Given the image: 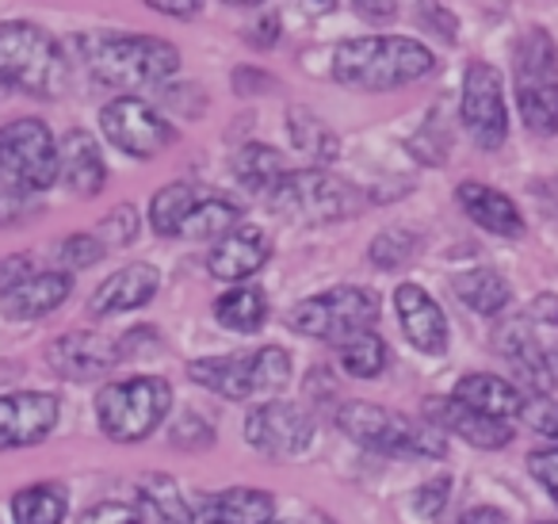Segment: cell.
Here are the masks:
<instances>
[{
	"label": "cell",
	"mask_w": 558,
	"mask_h": 524,
	"mask_svg": "<svg viewBox=\"0 0 558 524\" xmlns=\"http://www.w3.org/2000/svg\"><path fill=\"white\" fill-rule=\"evenodd\" d=\"M47 360L65 379H96V376H108L119 364V345H111L100 333L73 330L47 348Z\"/></svg>",
	"instance_id": "obj_15"
},
{
	"label": "cell",
	"mask_w": 558,
	"mask_h": 524,
	"mask_svg": "<svg viewBox=\"0 0 558 524\" xmlns=\"http://www.w3.org/2000/svg\"><path fill=\"white\" fill-rule=\"evenodd\" d=\"M417 234L410 230H383L379 238L372 241V261L379 264V269H398V264L413 261V253H417Z\"/></svg>",
	"instance_id": "obj_35"
},
{
	"label": "cell",
	"mask_w": 558,
	"mask_h": 524,
	"mask_svg": "<svg viewBox=\"0 0 558 524\" xmlns=\"http://www.w3.org/2000/svg\"><path fill=\"white\" fill-rule=\"evenodd\" d=\"M58 398L47 391H16L0 394V448L39 444L58 425Z\"/></svg>",
	"instance_id": "obj_14"
},
{
	"label": "cell",
	"mask_w": 558,
	"mask_h": 524,
	"mask_svg": "<svg viewBox=\"0 0 558 524\" xmlns=\"http://www.w3.org/2000/svg\"><path fill=\"white\" fill-rule=\"evenodd\" d=\"M276 498L268 490L233 486L222 493H199L192 501V524H271Z\"/></svg>",
	"instance_id": "obj_16"
},
{
	"label": "cell",
	"mask_w": 558,
	"mask_h": 524,
	"mask_svg": "<svg viewBox=\"0 0 558 524\" xmlns=\"http://www.w3.org/2000/svg\"><path fill=\"white\" fill-rule=\"evenodd\" d=\"M451 398L459 402V406L474 409V414L482 417H494V421H509V417L524 414L527 398L517 391L512 383H505V379L497 376H466L456 383V394Z\"/></svg>",
	"instance_id": "obj_22"
},
{
	"label": "cell",
	"mask_w": 558,
	"mask_h": 524,
	"mask_svg": "<svg viewBox=\"0 0 558 524\" xmlns=\"http://www.w3.org/2000/svg\"><path fill=\"white\" fill-rule=\"evenodd\" d=\"M245 437L264 455H295L311 444L314 421L295 402H264L245 417Z\"/></svg>",
	"instance_id": "obj_13"
},
{
	"label": "cell",
	"mask_w": 558,
	"mask_h": 524,
	"mask_svg": "<svg viewBox=\"0 0 558 524\" xmlns=\"http://www.w3.org/2000/svg\"><path fill=\"white\" fill-rule=\"evenodd\" d=\"M134 238H138V211H134L131 203H119V207L104 218L100 246L104 249H108V246H131Z\"/></svg>",
	"instance_id": "obj_36"
},
{
	"label": "cell",
	"mask_w": 558,
	"mask_h": 524,
	"mask_svg": "<svg viewBox=\"0 0 558 524\" xmlns=\"http://www.w3.org/2000/svg\"><path fill=\"white\" fill-rule=\"evenodd\" d=\"M463 123L482 150H497L509 134L501 73L489 62H471L463 78Z\"/></svg>",
	"instance_id": "obj_12"
},
{
	"label": "cell",
	"mask_w": 558,
	"mask_h": 524,
	"mask_svg": "<svg viewBox=\"0 0 558 524\" xmlns=\"http://www.w3.org/2000/svg\"><path fill=\"white\" fill-rule=\"evenodd\" d=\"M459 524H509V521H505L501 509L478 505V509H466V513L459 516Z\"/></svg>",
	"instance_id": "obj_44"
},
{
	"label": "cell",
	"mask_w": 558,
	"mask_h": 524,
	"mask_svg": "<svg viewBox=\"0 0 558 524\" xmlns=\"http://www.w3.org/2000/svg\"><path fill=\"white\" fill-rule=\"evenodd\" d=\"M271 257V241L264 230H256V226H233L226 238H218V246L210 249L207 257V269L215 279H226V284H233V279H248L256 269H264Z\"/></svg>",
	"instance_id": "obj_17"
},
{
	"label": "cell",
	"mask_w": 558,
	"mask_h": 524,
	"mask_svg": "<svg viewBox=\"0 0 558 524\" xmlns=\"http://www.w3.org/2000/svg\"><path fill=\"white\" fill-rule=\"evenodd\" d=\"M425 414L436 421V429L456 432L466 444L474 448H505L512 440L509 421H494V417H482L474 409L459 406L456 398H425Z\"/></svg>",
	"instance_id": "obj_20"
},
{
	"label": "cell",
	"mask_w": 558,
	"mask_h": 524,
	"mask_svg": "<svg viewBox=\"0 0 558 524\" xmlns=\"http://www.w3.org/2000/svg\"><path fill=\"white\" fill-rule=\"evenodd\" d=\"M337 425L356 444L387 455H428V460H440L448 452V440L440 437V429L410 421L405 414L383 409L375 402H344L341 414H337Z\"/></svg>",
	"instance_id": "obj_4"
},
{
	"label": "cell",
	"mask_w": 558,
	"mask_h": 524,
	"mask_svg": "<svg viewBox=\"0 0 558 524\" xmlns=\"http://www.w3.org/2000/svg\"><path fill=\"white\" fill-rule=\"evenodd\" d=\"M497 341H501V348L509 353V360L524 371L527 383H532L535 391H547V386H550V368H547V360H543L539 348H535L532 333L524 330V322H512Z\"/></svg>",
	"instance_id": "obj_33"
},
{
	"label": "cell",
	"mask_w": 558,
	"mask_h": 524,
	"mask_svg": "<svg viewBox=\"0 0 558 524\" xmlns=\"http://www.w3.org/2000/svg\"><path fill=\"white\" fill-rule=\"evenodd\" d=\"M543 524H558V521H543Z\"/></svg>",
	"instance_id": "obj_47"
},
{
	"label": "cell",
	"mask_w": 558,
	"mask_h": 524,
	"mask_svg": "<svg viewBox=\"0 0 558 524\" xmlns=\"http://www.w3.org/2000/svg\"><path fill=\"white\" fill-rule=\"evenodd\" d=\"M0 81L27 96L50 100L70 88V66L54 35L27 20H9L0 24Z\"/></svg>",
	"instance_id": "obj_3"
},
{
	"label": "cell",
	"mask_w": 558,
	"mask_h": 524,
	"mask_svg": "<svg viewBox=\"0 0 558 524\" xmlns=\"http://www.w3.org/2000/svg\"><path fill=\"white\" fill-rule=\"evenodd\" d=\"M142 501L161 516L165 524H192V498H184L177 478L169 475H142L138 478Z\"/></svg>",
	"instance_id": "obj_31"
},
{
	"label": "cell",
	"mask_w": 558,
	"mask_h": 524,
	"mask_svg": "<svg viewBox=\"0 0 558 524\" xmlns=\"http://www.w3.org/2000/svg\"><path fill=\"white\" fill-rule=\"evenodd\" d=\"M517 104L532 131H558V50L543 27L527 32L517 47Z\"/></svg>",
	"instance_id": "obj_8"
},
{
	"label": "cell",
	"mask_w": 558,
	"mask_h": 524,
	"mask_svg": "<svg viewBox=\"0 0 558 524\" xmlns=\"http://www.w3.org/2000/svg\"><path fill=\"white\" fill-rule=\"evenodd\" d=\"M398 314H402V333L410 337V345H417L421 353L440 356L448 348V318L433 302V295L417 284H402L395 295Z\"/></svg>",
	"instance_id": "obj_18"
},
{
	"label": "cell",
	"mask_w": 558,
	"mask_h": 524,
	"mask_svg": "<svg viewBox=\"0 0 558 524\" xmlns=\"http://www.w3.org/2000/svg\"><path fill=\"white\" fill-rule=\"evenodd\" d=\"M238 223V207L230 200H218V195H199L195 207L187 211L184 226H180V238L207 241V238H226Z\"/></svg>",
	"instance_id": "obj_27"
},
{
	"label": "cell",
	"mask_w": 558,
	"mask_h": 524,
	"mask_svg": "<svg viewBox=\"0 0 558 524\" xmlns=\"http://www.w3.org/2000/svg\"><path fill=\"white\" fill-rule=\"evenodd\" d=\"M215 314L226 330L233 333H256L268 322V299L260 287H233L215 302Z\"/></svg>",
	"instance_id": "obj_26"
},
{
	"label": "cell",
	"mask_w": 558,
	"mask_h": 524,
	"mask_svg": "<svg viewBox=\"0 0 558 524\" xmlns=\"http://www.w3.org/2000/svg\"><path fill=\"white\" fill-rule=\"evenodd\" d=\"M456 295L459 302H466L478 314H501L509 307V284L497 276L494 269H474L466 276L456 279Z\"/></svg>",
	"instance_id": "obj_29"
},
{
	"label": "cell",
	"mask_w": 558,
	"mask_h": 524,
	"mask_svg": "<svg viewBox=\"0 0 558 524\" xmlns=\"http://www.w3.org/2000/svg\"><path fill=\"white\" fill-rule=\"evenodd\" d=\"M172 406V386L165 379L138 376L123 379V383H108L96 394V417H100V429L108 432L119 444H134V440H146L157 425L165 421Z\"/></svg>",
	"instance_id": "obj_5"
},
{
	"label": "cell",
	"mask_w": 558,
	"mask_h": 524,
	"mask_svg": "<svg viewBox=\"0 0 558 524\" xmlns=\"http://www.w3.org/2000/svg\"><path fill=\"white\" fill-rule=\"evenodd\" d=\"M100 257H104V246H100V238H93V234H73V238L62 241V264L73 272L93 269Z\"/></svg>",
	"instance_id": "obj_37"
},
{
	"label": "cell",
	"mask_w": 558,
	"mask_h": 524,
	"mask_svg": "<svg viewBox=\"0 0 558 524\" xmlns=\"http://www.w3.org/2000/svg\"><path fill=\"white\" fill-rule=\"evenodd\" d=\"M291 330L306 333V337L329 341V345H344V341L372 333V325L379 322V295L367 287H333L326 295L303 299L288 314Z\"/></svg>",
	"instance_id": "obj_7"
},
{
	"label": "cell",
	"mask_w": 558,
	"mask_h": 524,
	"mask_svg": "<svg viewBox=\"0 0 558 524\" xmlns=\"http://www.w3.org/2000/svg\"><path fill=\"white\" fill-rule=\"evenodd\" d=\"M195 200H199V188H192V184L161 188V192L154 195V203H149V223H154V230L161 234V238H180V226H184L187 211L195 207Z\"/></svg>",
	"instance_id": "obj_32"
},
{
	"label": "cell",
	"mask_w": 558,
	"mask_h": 524,
	"mask_svg": "<svg viewBox=\"0 0 558 524\" xmlns=\"http://www.w3.org/2000/svg\"><path fill=\"white\" fill-rule=\"evenodd\" d=\"M268 203L276 215L295 223H333L360 211L356 188L326 169H288V177L268 192Z\"/></svg>",
	"instance_id": "obj_9"
},
{
	"label": "cell",
	"mask_w": 558,
	"mask_h": 524,
	"mask_svg": "<svg viewBox=\"0 0 558 524\" xmlns=\"http://www.w3.org/2000/svg\"><path fill=\"white\" fill-rule=\"evenodd\" d=\"M524 417H527V425L539 432V437L558 440V406H555V402H527Z\"/></svg>",
	"instance_id": "obj_41"
},
{
	"label": "cell",
	"mask_w": 558,
	"mask_h": 524,
	"mask_svg": "<svg viewBox=\"0 0 558 524\" xmlns=\"http://www.w3.org/2000/svg\"><path fill=\"white\" fill-rule=\"evenodd\" d=\"M288 131H291V142H295V150H303L311 162L326 165L337 157V134L329 131L326 123H322L314 111L306 108H291L288 111Z\"/></svg>",
	"instance_id": "obj_30"
},
{
	"label": "cell",
	"mask_w": 558,
	"mask_h": 524,
	"mask_svg": "<svg viewBox=\"0 0 558 524\" xmlns=\"http://www.w3.org/2000/svg\"><path fill=\"white\" fill-rule=\"evenodd\" d=\"M0 172L24 192H47L58 180V142L43 119H12L0 127Z\"/></svg>",
	"instance_id": "obj_10"
},
{
	"label": "cell",
	"mask_w": 558,
	"mask_h": 524,
	"mask_svg": "<svg viewBox=\"0 0 558 524\" xmlns=\"http://www.w3.org/2000/svg\"><path fill=\"white\" fill-rule=\"evenodd\" d=\"M149 9L161 12V16H180V20H192L195 12H199V4L195 0H184V4H165V0H149Z\"/></svg>",
	"instance_id": "obj_45"
},
{
	"label": "cell",
	"mask_w": 558,
	"mask_h": 524,
	"mask_svg": "<svg viewBox=\"0 0 558 524\" xmlns=\"http://www.w3.org/2000/svg\"><path fill=\"white\" fill-rule=\"evenodd\" d=\"M448 490H451L448 478H433V483L421 486V490L413 493V505H417L425 516H436L444 509V501H448Z\"/></svg>",
	"instance_id": "obj_42"
},
{
	"label": "cell",
	"mask_w": 558,
	"mask_h": 524,
	"mask_svg": "<svg viewBox=\"0 0 558 524\" xmlns=\"http://www.w3.org/2000/svg\"><path fill=\"white\" fill-rule=\"evenodd\" d=\"M100 127L108 134V142L116 150H123L126 157H138V162H149V157L165 154V150L177 142V131L165 116H157L146 100H134V96H119L108 108L100 111Z\"/></svg>",
	"instance_id": "obj_11"
},
{
	"label": "cell",
	"mask_w": 558,
	"mask_h": 524,
	"mask_svg": "<svg viewBox=\"0 0 558 524\" xmlns=\"http://www.w3.org/2000/svg\"><path fill=\"white\" fill-rule=\"evenodd\" d=\"M58 172L65 177V184L77 195H96L108 180V169H104L100 146L88 131L73 127V131L62 134L58 142Z\"/></svg>",
	"instance_id": "obj_21"
},
{
	"label": "cell",
	"mask_w": 558,
	"mask_h": 524,
	"mask_svg": "<svg viewBox=\"0 0 558 524\" xmlns=\"http://www.w3.org/2000/svg\"><path fill=\"white\" fill-rule=\"evenodd\" d=\"M436 66L433 50L421 47L417 39L402 35H372V39H349L333 55V78L352 88H398L410 81L428 78Z\"/></svg>",
	"instance_id": "obj_1"
},
{
	"label": "cell",
	"mask_w": 558,
	"mask_h": 524,
	"mask_svg": "<svg viewBox=\"0 0 558 524\" xmlns=\"http://www.w3.org/2000/svg\"><path fill=\"white\" fill-rule=\"evenodd\" d=\"M70 291H73L70 272H35L32 279H24L16 291H9L0 302H4V314L24 322V318H43L50 310H58L70 299Z\"/></svg>",
	"instance_id": "obj_23"
},
{
	"label": "cell",
	"mask_w": 558,
	"mask_h": 524,
	"mask_svg": "<svg viewBox=\"0 0 558 524\" xmlns=\"http://www.w3.org/2000/svg\"><path fill=\"white\" fill-rule=\"evenodd\" d=\"M157 284H161V276H157L154 264H142V261L126 264V269H119L116 276H108L96 287L93 299H88V314L108 318V314H126V310L146 307L157 295Z\"/></svg>",
	"instance_id": "obj_19"
},
{
	"label": "cell",
	"mask_w": 558,
	"mask_h": 524,
	"mask_svg": "<svg viewBox=\"0 0 558 524\" xmlns=\"http://www.w3.org/2000/svg\"><path fill=\"white\" fill-rule=\"evenodd\" d=\"M77 524H142V513L131 501H100Z\"/></svg>",
	"instance_id": "obj_38"
},
{
	"label": "cell",
	"mask_w": 558,
	"mask_h": 524,
	"mask_svg": "<svg viewBox=\"0 0 558 524\" xmlns=\"http://www.w3.org/2000/svg\"><path fill=\"white\" fill-rule=\"evenodd\" d=\"M65 490L54 483H35L12 498V521L16 524H62L65 521Z\"/></svg>",
	"instance_id": "obj_25"
},
{
	"label": "cell",
	"mask_w": 558,
	"mask_h": 524,
	"mask_svg": "<svg viewBox=\"0 0 558 524\" xmlns=\"http://www.w3.org/2000/svg\"><path fill=\"white\" fill-rule=\"evenodd\" d=\"M459 203L463 211L489 234H505V238H517L524 234V218H520L517 203L509 195L494 192L489 184H478V180H463L459 184Z\"/></svg>",
	"instance_id": "obj_24"
},
{
	"label": "cell",
	"mask_w": 558,
	"mask_h": 524,
	"mask_svg": "<svg viewBox=\"0 0 558 524\" xmlns=\"http://www.w3.org/2000/svg\"><path fill=\"white\" fill-rule=\"evenodd\" d=\"M81 58L88 73L111 88L161 85L180 70V50L154 35H85Z\"/></svg>",
	"instance_id": "obj_2"
},
{
	"label": "cell",
	"mask_w": 558,
	"mask_h": 524,
	"mask_svg": "<svg viewBox=\"0 0 558 524\" xmlns=\"http://www.w3.org/2000/svg\"><path fill=\"white\" fill-rule=\"evenodd\" d=\"M233 172L238 180L248 188V192H264L268 195L279 180L288 177V165H283V154L271 146H245L233 162Z\"/></svg>",
	"instance_id": "obj_28"
},
{
	"label": "cell",
	"mask_w": 558,
	"mask_h": 524,
	"mask_svg": "<svg viewBox=\"0 0 558 524\" xmlns=\"http://www.w3.org/2000/svg\"><path fill=\"white\" fill-rule=\"evenodd\" d=\"M390 353H387V341L375 337V333H360V337L344 341L341 345V364L349 376L356 379H375L383 376V368H387Z\"/></svg>",
	"instance_id": "obj_34"
},
{
	"label": "cell",
	"mask_w": 558,
	"mask_h": 524,
	"mask_svg": "<svg viewBox=\"0 0 558 524\" xmlns=\"http://www.w3.org/2000/svg\"><path fill=\"white\" fill-rule=\"evenodd\" d=\"M276 39H279V16H276V12H264L260 24L248 27V32H245V43H248V47H260V50L276 47Z\"/></svg>",
	"instance_id": "obj_43"
},
{
	"label": "cell",
	"mask_w": 558,
	"mask_h": 524,
	"mask_svg": "<svg viewBox=\"0 0 558 524\" xmlns=\"http://www.w3.org/2000/svg\"><path fill=\"white\" fill-rule=\"evenodd\" d=\"M527 467L532 475L547 486V493L558 501V448H543V452H532L527 455Z\"/></svg>",
	"instance_id": "obj_40"
},
{
	"label": "cell",
	"mask_w": 558,
	"mask_h": 524,
	"mask_svg": "<svg viewBox=\"0 0 558 524\" xmlns=\"http://www.w3.org/2000/svg\"><path fill=\"white\" fill-rule=\"evenodd\" d=\"M187 376H192V383L207 386V391L222 394V398L245 402L256 398V394L279 391V386L288 383L291 356L276 345L241 356H207V360H195L187 368Z\"/></svg>",
	"instance_id": "obj_6"
},
{
	"label": "cell",
	"mask_w": 558,
	"mask_h": 524,
	"mask_svg": "<svg viewBox=\"0 0 558 524\" xmlns=\"http://www.w3.org/2000/svg\"><path fill=\"white\" fill-rule=\"evenodd\" d=\"M352 9H356L364 20H395L398 16V4H367V0H356Z\"/></svg>",
	"instance_id": "obj_46"
},
{
	"label": "cell",
	"mask_w": 558,
	"mask_h": 524,
	"mask_svg": "<svg viewBox=\"0 0 558 524\" xmlns=\"http://www.w3.org/2000/svg\"><path fill=\"white\" fill-rule=\"evenodd\" d=\"M35 276V261L27 253H16V257H0V299L9 291H16L24 279Z\"/></svg>",
	"instance_id": "obj_39"
}]
</instances>
